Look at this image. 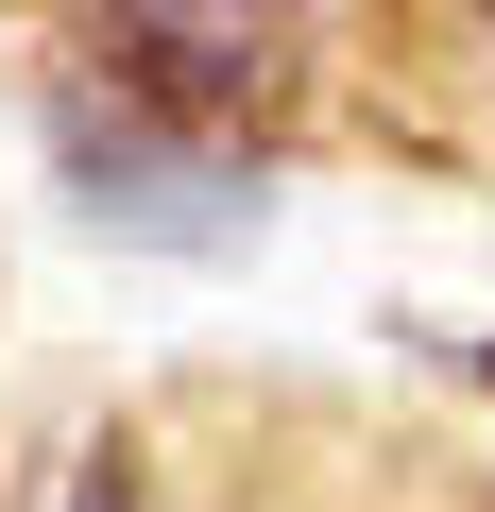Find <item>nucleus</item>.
I'll list each match as a JSON object with an SVG mask.
<instances>
[{"label":"nucleus","mask_w":495,"mask_h":512,"mask_svg":"<svg viewBox=\"0 0 495 512\" xmlns=\"http://www.w3.org/2000/svg\"><path fill=\"white\" fill-rule=\"evenodd\" d=\"M308 86V0H86L52 69V171L120 239H222Z\"/></svg>","instance_id":"1"},{"label":"nucleus","mask_w":495,"mask_h":512,"mask_svg":"<svg viewBox=\"0 0 495 512\" xmlns=\"http://www.w3.org/2000/svg\"><path fill=\"white\" fill-rule=\"evenodd\" d=\"M69 512H154V495H137V478H120V461H103V478H86V495H69Z\"/></svg>","instance_id":"2"},{"label":"nucleus","mask_w":495,"mask_h":512,"mask_svg":"<svg viewBox=\"0 0 495 512\" xmlns=\"http://www.w3.org/2000/svg\"><path fill=\"white\" fill-rule=\"evenodd\" d=\"M461 18H478V69H495V0H461Z\"/></svg>","instance_id":"3"}]
</instances>
